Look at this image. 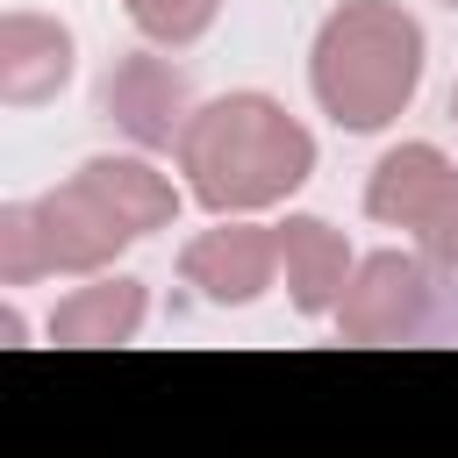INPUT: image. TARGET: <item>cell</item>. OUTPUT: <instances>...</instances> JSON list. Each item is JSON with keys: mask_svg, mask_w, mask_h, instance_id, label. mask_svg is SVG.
Instances as JSON below:
<instances>
[{"mask_svg": "<svg viewBox=\"0 0 458 458\" xmlns=\"http://www.w3.org/2000/svg\"><path fill=\"white\" fill-rule=\"evenodd\" d=\"M179 215V186L143 157H86L64 186L0 208V279L29 286L50 272H100L136 236Z\"/></svg>", "mask_w": 458, "mask_h": 458, "instance_id": "cell-1", "label": "cell"}, {"mask_svg": "<svg viewBox=\"0 0 458 458\" xmlns=\"http://www.w3.org/2000/svg\"><path fill=\"white\" fill-rule=\"evenodd\" d=\"M179 172L208 215H250L315 172V136L265 93H222L186 114Z\"/></svg>", "mask_w": 458, "mask_h": 458, "instance_id": "cell-2", "label": "cell"}, {"mask_svg": "<svg viewBox=\"0 0 458 458\" xmlns=\"http://www.w3.org/2000/svg\"><path fill=\"white\" fill-rule=\"evenodd\" d=\"M308 79L336 129L372 136L422 86V21L401 0H344L315 36Z\"/></svg>", "mask_w": 458, "mask_h": 458, "instance_id": "cell-3", "label": "cell"}, {"mask_svg": "<svg viewBox=\"0 0 458 458\" xmlns=\"http://www.w3.org/2000/svg\"><path fill=\"white\" fill-rule=\"evenodd\" d=\"M365 215L386 229H408L422 258L458 265V165L437 143H401L365 179Z\"/></svg>", "mask_w": 458, "mask_h": 458, "instance_id": "cell-4", "label": "cell"}, {"mask_svg": "<svg viewBox=\"0 0 458 458\" xmlns=\"http://www.w3.org/2000/svg\"><path fill=\"white\" fill-rule=\"evenodd\" d=\"M437 258L422 250H372L365 265H351V286L336 301V329L344 344H401L429 329L437 308Z\"/></svg>", "mask_w": 458, "mask_h": 458, "instance_id": "cell-5", "label": "cell"}, {"mask_svg": "<svg viewBox=\"0 0 458 458\" xmlns=\"http://www.w3.org/2000/svg\"><path fill=\"white\" fill-rule=\"evenodd\" d=\"M100 107H107V122H114L129 143H143V150H179L186 114H193V93H186V72H179V64L136 50V57H122V64L107 72Z\"/></svg>", "mask_w": 458, "mask_h": 458, "instance_id": "cell-6", "label": "cell"}, {"mask_svg": "<svg viewBox=\"0 0 458 458\" xmlns=\"http://www.w3.org/2000/svg\"><path fill=\"white\" fill-rule=\"evenodd\" d=\"M179 272L186 286H200L215 308H250L272 272H279V229H258V222H222V229H200L186 250H179Z\"/></svg>", "mask_w": 458, "mask_h": 458, "instance_id": "cell-7", "label": "cell"}, {"mask_svg": "<svg viewBox=\"0 0 458 458\" xmlns=\"http://www.w3.org/2000/svg\"><path fill=\"white\" fill-rule=\"evenodd\" d=\"M279 265H286V293L301 315H336V301L351 286L344 229H329L322 215H286L279 222Z\"/></svg>", "mask_w": 458, "mask_h": 458, "instance_id": "cell-8", "label": "cell"}, {"mask_svg": "<svg viewBox=\"0 0 458 458\" xmlns=\"http://www.w3.org/2000/svg\"><path fill=\"white\" fill-rule=\"evenodd\" d=\"M72 79V36L50 14H7L0 21V100L36 107Z\"/></svg>", "mask_w": 458, "mask_h": 458, "instance_id": "cell-9", "label": "cell"}, {"mask_svg": "<svg viewBox=\"0 0 458 458\" xmlns=\"http://www.w3.org/2000/svg\"><path fill=\"white\" fill-rule=\"evenodd\" d=\"M136 322H143V286L136 279H93V286H79V293L57 301L50 336L72 344V351H86V344H129Z\"/></svg>", "mask_w": 458, "mask_h": 458, "instance_id": "cell-10", "label": "cell"}, {"mask_svg": "<svg viewBox=\"0 0 458 458\" xmlns=\"http://www.w3.org/2000/svg\"><path fill=\"white\" fill-rule=\"evenodd\" d=\"M122 7H129V21H136L150 43L186 50V43H200V36H208V21H215V7H222V0H122Z\"/></svg>", "mask_w": 458, "mask_h": 458, "instance_id": "cell-11", "label": "cell"}, {"mask_svg": "<svg viewBox=\"0 0 458 458\" xmlns=\"http://www.w3.org/2000/svg\"><path fill=\"white\" fill-rule=\"evenodd\" d=\"M451 122H458V86H451Z\"/></svg>", "mask_w": 458, "mask_h": 458, "instance_id": "cell-12", "label": "cell"}, {"mask_svg": "<svg viewBox=\"0 0 458 458\" xmlns=\"http://www.w3.org/2000/svg\"><path fill=\"white\" fill-rule=\"evenodd\" d=\"M444 7H458V0H444Z\"/></svg>", "mask_w": 458, "mask_h": 458, "instance_id": "cell-13", "label": "cell"}]
</instances>
